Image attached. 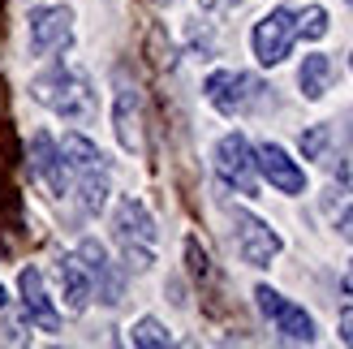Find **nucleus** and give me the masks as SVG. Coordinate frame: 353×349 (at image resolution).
Segmentation results:
<instances>
[{"label":"nucleus","instance_id":"obj_1","mask_svg":"<svg viewBox=\"0 0 353 349\" xmlns=\"http://www.w3.org/2000/svg\"><path fill=\"white\" fill-rule=\"evenodd\" d=\"M61 151H65V164H69V186L82 203L86 216H99L108 207V195H112V168H108V155L99 151L95 138L86 134H65L61 138Z\"/></svg>","mask_w":353,"mask_h":349},{"label":"nucleus","instance_id":"obj_2","mask_svg":"<svg viewBox=\"0 0 353 349\" xmlns=\"http://www.w3.org/2000/svg\"><path fill=\"white\" fill-rule=\"evenodd\" d=\"M30 95L39 99L43 108H52L57 117H65V121H91L95 117V86H91V78H86L78 65L57 61V57H52V65L30 82Z\"/></svg>","mask_w":353,"mask_h":349},{"label":"nucleus","instance_id":"obj_3","mask_svg":"<svg viewBox=\"0 0 353 349\" xmlns=\"http://www.w3.org/2000/svg\"><path fill=\"white\" fill-rule=\"evenodd\" d=\"M112 237L121 246V259L130 263V272H147L155 263V250H160V229H155V216L147 212L143 199L121 195L112 207Z\"/></svg>","mask_w":353,"mask_h":349},{"label":"nucleus","instance_id":"obj_4","mask_svg":"<svg viewBox=\"0 0 353 349\" xmlns=\"http://www.w3.org/2000/svg\"><path fill=\"white\" fill-rule=\"evenodd\" d=\"M112 134H117L121 151L143 155V147H147V138H143V91H138V82L125 69L112 74Z\"/></svg>","mask_w":353,"mask_h":349},{"label":"nucleus","instance_id":"obj_5","mask_svg":"<svg viewBox=\"0 0 353 349\" xmlns=\"http://www.w3.org/2000/svg\"><path fill=\"white\" fill-rule=\"evenodd\" d=\"M211 160H216V177L228 190H237L245 199L259 195V164H254V147L245 134H237V130L224 134L216 143V151H211Z\"/></svg>","mask_w":353,"mask_h":349},{"label":"nucleus","instance_id":"obj_6","mask_svg":"<svg viewBox=\"0 0 353 349\" xmlns=\"http://www.w3.org/2000/svg\"><path fill=\"white\" fill-rule=\"evenodd\" d=\"M228 224H233V246H237V255L250 268H272V259L285 250L280 233L263 216L245 212V207H233V212H228Z\"/></svg>","mask_w":353,"mask_h":349},{"label":"nucleus","instance_id":"obj_7","mask_svg":"<svg viewBox=\"0 0 353 349\" xmlns=\"http://www.w3.org/2000/svg\"><path fill=\"white\" fill-rule=\"evenodd\" d=\"M254 306L263 310V319H268L280 341H293V345H310L314 341V319H310V310L306 306H297L289 302L285 293H276L272 285H259L254 289Z\"/></svg>","mask_w":353,"mask_h":349},{"label":"nucleus","instance_id":"obj_8","mask_svg":"<svg viewBox=\"0 0 353 349\" xmlns=\"http://www.w3.org/2000/svg\"><path fill=\"white\" fill-rule=\"evenodd\" d=\"M259 91H263V86H259L250 74H241V69H211L207 82H203V95H207V103H211L220 117H241V112H250L254 99H259Z\"/></svg>","mask_w":353,"mask_h":349},{"label":"nucleus","instance_id":"obj_9","mask_svg":"<svg viewBox=\"0 0 353 349\" xmlns=\"http://www.w3.org/2000/svg\"><path fill=\"white\" fill-rule=\"evenodd\" d=\"M26 155H30V172H34V181L43 186V195L65 199L69 195V164H65V151H61L57 138L48 130H34L30 143H26Z\"/></svg>","mask_w":353,"mask_h":349},{"label":"nucleus","instance_id":"obj_10","mask_svg":"<svg viewBox=\"0 0 353 349\" xmlns=\"http://www.w3.org/2000/svg\"><path fill=\"white\" fill-rule=\"evenodd\" d=\"M293 39H297V30H293V9H272V13H263L254 30H250V48H254V61L263 69H276L280 61L293 52Z\"/></svg>","mask_w":353,"mask_h":349},{"label":"nucleus","instance_id":"obj_11","mask_svg":"<svg viewBox=\"0 0 353 349\" xmlns=\"http://www.w3.org/2000/svg\"><path fill=\"white\" fill-rule=\"evenodd\" d=\"M69 43H74V9L69 5L30 9V52L34 57H61Z\"/></svg>","mask_w":353,"mask_h":349},{"label":"nucleus","instance_id":"obj_12","mask_svg":"<svg viewBox=\"0 0 353 349\" xmlns=\"http://www.w3.org/2000/svg\"><path fill=\"white\" fill-rule=\"evenodd\" d=\"M254 164H259V177L268 181L280 195H306V168L293 160V155L280 147V143H259L254 147Z\"/></svg>","mask_w":353,"mask_h":349},{"label":"nucleus","instance_id":"obj_13","mask_svg":"<svg viewBox=\"0 0 353 349\" xmlns=\"http://www.w3.org/2000/svg\"><path fill=\"white\" fill-rule=\"evenodd\" d=\"M17 298H22V310L30 315V323L39 328V332H52V337L61 332V310L52 306L48 289H43V272L34 263H26L17 272Z\"/></svg>","mask_w":353,"mask_h":349},{"label":"nucleus","instance_id":"obj_14","mask_svg":"<svg viewBox=\"0 0 353 349\" xmlns=\"http://www.w3.org/2000/svg\"><path fill=\"white\" fill-rule=\"evenodd\" d=\"M52 276H57V289H61V298H65V306L74 310V315H82V310L95 302L91 272H86V263L78 259V250H74V255H57Z\"/></svg>","mask_w":353,"mask_h":349},{"label":"nucleus","instance_id":"obj_15","mask_svg":"<svg viewBox=\"0 0 353 349\" xmlns=\"http://www.w3.org/2000/svg\"><path fill=\"white\" fill-rule=\"evenodd\" d=\"M78 259L86 263V272H91V285H95V293H99V302H103V306H117L121 298H125V281L117 276L108 250H103L95 237L78 241Z\"/></svg>","mask_w":353,"mask_h":349},{"label":"nucleus","instance_id":"obj_16","mask_svg":"<svg viewBox=\"0 0 353 349\" xmlns=\"http://www.w3.org/2000/svg\"><path fill=\"white\" fill-rule=\"evenodd\" d=\"M297 86H302V95L314 103L323 99L332 91V57H323V52H310V57L302 61V69H297Z\"/></svg>","mask_w":353,"mask_h":349},{"label":"nucleus","instance_id":"obj_17","mask_svg":"<svg viewBox=\"0 0 353 349\" xmlns=\"http://www.w3.org/2000/svg\"><path fill=\"white\" fill-rule=\"evenodd\" d=\"M130 345H138V349H168L172 345V332L155 315H143V319L130 328Z\"/></svg>","mask_w":353,"mask_h":349},{"label":"nucleus","instance_id":"obj_18","mask_svg":"<svg viewBox=\"0 0 353 349\" xmlns=\"http://www.w3.org/2000/svg\"><path fill=\"white\" fill-rule=\"evenodd\" d=\"M327 26H332V17H327V9L323 5H306V9H297L293 13V30H297V39H323L327 34Z\"/></svg>","mask_w":353,"mask_h":349},{"label":"nucleus","instance_id":"obj_19","mask_svg":"<svg viewBox=\"0 0 353 349\" xmlns=\"http://www.w3.org/2000/svg\"><path fill=\"white\" fill-rule=\"evenodd\" d=\"M297 147H302V160H323L327 164V151H332V126L319 121V126H306L302 138H297Z\"/></svg>","mask_w":353,"mask_h":349},{"label":"nucleus","instance_id":"obj_20","mask_svg":"<svg viewBox=\"0 0 353 349\" xmlns=\"http://www.w3.org/2000/svg\"><path fill=\"white\" fill-rule=\"evenodd\" d=\"M185 263H190V272H194V281H211L216 276V268H211V259H207V250L199 246V237H185Z\"/></svg>","mask_w":353,"mask_h":349},{"label":"nucleus","instance_id":"obj_21","mask_svg":"<svg viewBox=\"0 0 353 349\" xmlns=\"http://www.w3.org/2000/svg\"><path fill=\"white\" fill-rule=\"evenodd\" d=\"M349 207H353V190H349L345 181H341V186H332L327 195H323V216H327L332 224H336V220L349 212Z\"/></svg>","mask_w":353,"mask_h":349},{"label":"nucleus","instance_id":"obj_22","mask_svg":"<svg viewBox=\"0 0 353 349\" xmlns=\"http://www.w3.org/2000/svg\"><path fill=\"white\" fill-rule=\"evenodd\" d=\"M336 332H341V341H345V345H353V306H349V310H341Z\"/></svg>","mask_w":353,"mask_h":349},{"label":"nucleus","instance_id":"obj_23","mask_svg":"<svg viewBox=\"0 0 353 349\" xmlns=\"http://www.w3.org/2000/svg\"><path fill=\"white\" fill-rule=\"evenodd\" d=\"M199 5H203L207 13H233V5H237V0H199Z\"/></svg>","mask_w":353,"mask_h":349},{"label":"nucleus","instance_id":"obj_24","mask_svg":"<svg viewBox=\"0 0 353 349\" xmlns=\"http://www.w3.org/2000/svg\"><path fill=\"white\" fill-rule=\"evenodd\" d=\"M345 293H349V298H353V268L345 272Z\"/></svg>","mask_w":353,"mask_h":349},{"label":"nucleus","instance_id":"obj_25","mask_svg":"<svg viewBox=\"0 0 353 349\" xmlns=\"http://www.w3.org/2000/svg\"><path fill=\"white\" fill-rule=\"evenodd\" d=\"M5 302H9V293H5V285H0V310H5Z\"/></svg>","mask_w":353,"mask_h":349},{"label":"nucleus","instance_id":"obj_26","mask_svg":"<svg viewBox=\"0 0 353 349\" xmlns=\"http://www.w3.org/2000/svg\"><path fill=\"white\" fill-rule=\"evenodd\" d=\"M155 5H176V0H155Z\"/></svg>","mask_w":353,"mask_h":349},{"label":"nucleus","instance_id":"obj_27","mask_svg":"<svg viewBox=\"0 0 353 349\" xmlns=\"http://www.w3.org/2000/svg\"><path fill=\"white\" fill-rule=\"evenodd\" d=\"M349 65H353V52H349Z\"/></svg>","mask_w":353,"mask_h":349},{"label":"nucleus","instance_id":"obj_28","mask_svg":"<svg viewBox=\"0 0 353 349\" xmlns=\"http://www.w3.org/2000/svg\"><path fill=\"white\" fill-rule=\"evenodd\" d=\"M349 5H353V0H349Z\"/></svg>","mask_w":353,"mask_h":349}]
</instances>
